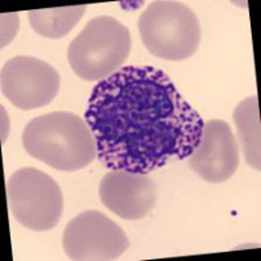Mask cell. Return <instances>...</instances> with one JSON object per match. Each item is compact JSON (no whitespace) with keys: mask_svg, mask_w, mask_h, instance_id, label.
<instances>
[{"mask_svg":"<svg viewBox=\"0 0 261 261\" xmlns=\"http://www.w3.org/2000/svg\"><path fill=\"white\" fill-rule=\"evenodd\" d=\"M106 169L148 175L190 157L204 120L160 69L123 67L94 86L85 111Z\"/></svg>","mask_w":261,"mask_h":261,"instance_id":"obj_1","label":"cell"},{"mask_svg":"<svg viewBox=\"0 0 261 261\" xmlns=\"http://www.w3.org/2000/svg\"><path fill=\"white\" fill-rule=\"evenodd\" d=\"M22 146L34 160L58 171L85 169L97 158V143L85 119L54 111L32 119L22 130Z\"/></svg>","mask_w":261,"mask_h":261,"instance_id":"obj_2","label":"cell"},{"mask_svg":"<svg viewBox=\"0 0 261 261\" xmlns=\"http://www.w3.org/2000/svg\"><path fill=\"white\" fill-rule=\"evenodd\" d=\"M132 48L128 28L113 16H97L72 39L67 58L84 81H102L122 69Z\"/></svg>","mask_w":261,"mask_h":261,"instance_id":"obj_3","label":"cell"},{"mask_svg":"<svg viewBox=\"0 0 261 261\" xmlns=\"http://www.w3.org/2000/svg\"><path fill=\"white\" fill-rule=\"evenodd\" d=\"M146 50L169 62L187 60L201 42V25L188 6L174 0L151 2L137 21Z\"/></svg>","mask_w":261,"mask_h":261,"instance_id":"obj_4","label":"cell"},{"mask_svg":"<svg viewBox=\"0 0 261 261\" xmlns=\"http://www.w3.org/2000/svg\"><path fill=\"white\" fill-rule=\"evenodd\" d=\"M9 211L22 227L48 231L59 223L64 197L59 184L36 167H22L7 183Z\"/></svg>","mask_w":261,"mask_h":261,"instance_id":"obj_5","label":"cell"},{"mask_svg":"<svg viewBox=\"0 0 261 261\" xmlns=\"http://www.w3.org/2000/svg\"><path fill=\"white\" fill-rule=\"evenodd\" d=\"M62 246L71 260L110 261L127 251L129 239L124 230L106 214L85 211L65 226Z\"/></svg>","mask_w":261,"mask_h":261,"instance_id":"obj_6","label":"cell"},{"mask_svg":"<svg viewBox=\"0 0 261 261\" xmlns=\"http://www.w3.org/2000/svg\"><path fill=\"white\" fill-rule=\"evenodd\" d=\"M0 89L20 110L41 109L50 105L59 93L60 74L38 58L18 55L3 65Z\"/></svg>","mask_w":261,"mask_h":261,"instance_id":"obj_7","label":"cell"},{"mask_svg":"<svg viewBox=\"0 0 261 261\" xmlns=\"http://www.w3.org/2000/svg\"><path fill=\"white\" fill-rule=\"evenodd\" d=\"M239 151L228 123L212 119L204 123L199 144L188 157V167L206 183H225L239 167Z\"/></svg>","mask_w":261,"mask_h":261,"instance_id":"obj_8","label":"cell"},{"mask_svg":"<svg viewBox=\"0 0 261 261\" xmlns=\"http://www.w3.org/2000/svg\"><path fill=\"white\" fill-rule=\"evenodd\" d=\"M99 199L110 212L123 220H143L154 209L158 192L146 175L110 170L99 183Z\"/></svg>","mask_w":261,"mask_h":261,"instance_id":"obj_9","label":"cell"},{"mask_svg":"<svg viewBox=\"0 0 261 261\" xmlns=\"http://www.w3.org/2000/svg\"><path fill=\"white\" fill-rule=\"evenodd\" d=\"M237 125L238 145L243 153L247 165L260 171L261 169V137L260 113H258L257 95L244 98L232 113Z\"/></svg>","mask_w":261,"mask_h":261,"instance_id":"obj_10","label":"cell"},{"mask_svg":"<svg viewBox=\"0 0 261 261\" xmlns=\"http://www.w3.org/2000/svg\"><path fill=\"white\" fill-rule=\"evenodd\" d=\"M86 6L58 7V8L29 11V24L41 37L59 39L65 37L83 18Z\"/></svg>","mask_w":261,"mask_h":261,"instance_id":"obj_11","label":"cell"},{"mask_svg":"<svg viewBox=\"0 0 261 261\" xmlns=\"http://www.w3.org/2000/svg\"><path fill=\"white\" fill-rule=\"evenodd\" d=\"M20 29L18 13H3L2 15V48L8 46Z\"/></svg>","mask_w":261,"mask_h":261,"instance_id":"obj_12","label":"cell"}]
</instances>
